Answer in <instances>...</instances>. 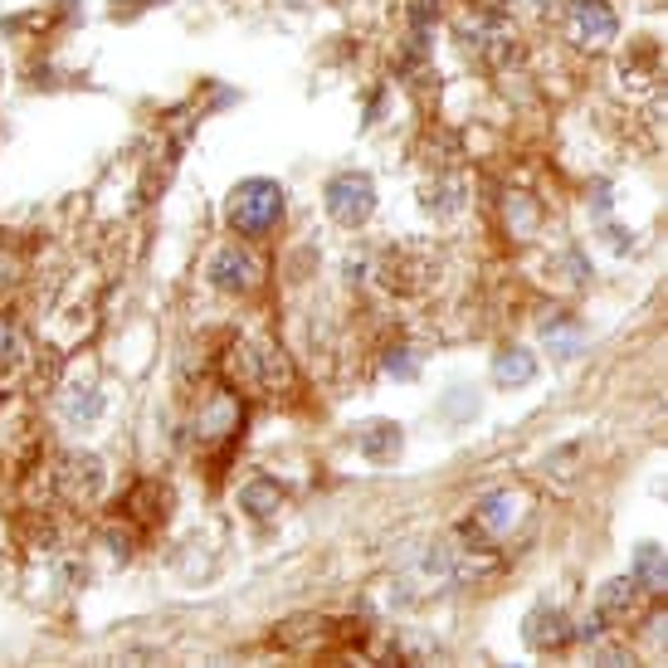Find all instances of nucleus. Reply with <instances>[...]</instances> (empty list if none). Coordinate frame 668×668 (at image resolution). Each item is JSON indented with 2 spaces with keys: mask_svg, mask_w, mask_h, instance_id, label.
Masks as SVG:
<instances>
[{
  "mask_svg": "<svg viewBox=\"0 0 668 668\" xmlns=\"http://www.w3.org/2000/svg\"><path fill=\"white\" fill-rule=\"evenodd\" d=\"M98 411H103V401H98L93 386H83V395H69V415L83 419V425H89V419H98Z\"/></svg>",
  "mask_w": 668,
  "mask_h": 668,
  "instance_id": "4468645a",
  "label": "nucleus"
},
{
  "mask_svg": "<svg viewBox=\"0 0 668 668\" xmlns=\"http://www.w3.org/2000/svg\"><path fill=\"white\" fill-rule=\"evenodd\" d=\"M356 444H362L366 459H391V454L401 449V429H395V425H366Z\"/></svg>",
  "mask_w": 668,
  "mask_h": 668,
  "instance_id": "f8f14e48",
  "label": "nucleus"
},
{
  "mask_svg": "<svg viewBox=\"0 0 668 668\" xmlns=\"http://www.w3.org/2000/svg\"><path fill=\"white\" fill-rule=\"evenodd\" d=\"M596 659H600V664H629V654H625V649H615V645H600V649H596Z\"/></svg>",
  "mask_w": 668,
  "mask_h": 668,
  "instance_id": "dca6fc26",
  "label": "nucleus"
},
{
  "mask_svg": "<svg viewBox=\"0 0 668 668\" xmlns=\"http://www.w3.org/2000/svg\"><path fill=\"white\" fill-rule=\"evenodd\" d=\"M513 498H507V493H488L484 498V507H478V527H488L493 537H503L507 527H513Z\"/></svg>",
  "mask_w": 668,
  "mask_h": 668,
  "instance_id": "ddd939ff",
  "label": "nucleus"
},
{
  "mask_svg": "<svg viewBox=\"0 0 668 668\" xmlns=\"http://www.w3.org/2000/svg\"><path fill=\"white\" fill-rule=\"evenodd\" d=\"M210 283L215 289H225V293H250L254 283H259V264H254V254L250 250H220L215 259H210Z\"/></svg>",
  "mask_w": 668,
  "mask_h": 668,
  "instance_id": "7ed1b4c3",
  "label": "nucleus"
},
{
  "mask_svg": "<svg viewBox=\"0 0 668 668\" xmlns=\"http://www.w3.org/2000/svg\"><path fill=\"white\" fill-rule=\"evenodd\" d=\"M635 580H639V590H649V596H659V590H664L668 571H664V551L659 547H639L635 551Z\"/></svg>",
  "mask_w": 668,
  "mask_h": 668,
  "instance_id": "9b49d317",
  "label": "nucleus"
},
{
  "mask_svg": "<svg viewBox=\"0 0 668 668\" xmlns=\"http://www.w3.org/2000/svg\"><path fill=\"white\" fill-rule=\"evenodd\" d=\"M566 639H571V629H566V615L551 610V605H542V610L527 615V645L532 649H561Z\"/></svg>",
  "mask_w": 668,
  "mask_h": 668,
  "instance_id": "6e6552de",
  "label": "nucleus"
},
{
  "mask_svg": "<svg viewBox=\"0 0 668 668\" xmlns=\"http://www.w3.org/2000/svg\"><path fill=\"white\" fill-rule=\"evenodd\" d=\"M493 376L503 381L507 391H517V386H527L532 376H537V356L523 352V346H507V352L493 362Z\"/></svg>",
  "mask_w": 668,
  "mask_h": 668,
  "instance_id": "1a4fd4ad",
  "label": "nucleus"
},
{
  "mask_svg": "<svg viewBox=\"0 0 668 668\" xmlns=\"http://www.w3.org/2000/svg\"><path fill=\"white\" fill-rule=\"evenodd\" d=\"M327 210L337 225H362L371 210H376V191H371V181L362 171H342V176H332V185H327Z\"/></svg>",
  "mask_w": 668,
  "mask_h": 668,
  "instance_id": "f03ea898",
  "label": "nucleus"
},
{
  "mask_svg": "<svg viewBox=\"0 0 668 668\" xmlns=\"http://www.w3.org/2000/svg\"><path fill=\"white\" fill-rule=\"evenodd\" d=\"M16 352H20V337H16V323H10V317H0V371H6L10 362H16Z\"/></svg>",
  "mask_w": 668,
  "mask_h": 668,
  "instance_id": "2eb2a0df",
  "label": "nucleus"
},
{
  "mask_svg": "<svg viewBox=\"0 0 668 668\" xmlns=\"http://www.w3.org/2000/svg\"><path fill=\"white\" fill-rule=\"evenodd\" d=\"M279 215H283V191L274 181H244L240 191L230 195V225L240 234H250V240L274 230Z\"/></svg>",
  "mask_w": 668,
  "mask_h": 668,
  "instance_id": "f257e3e1",
  "label": "nucleus"
},
{
  "mask_svg": "<svg viewBox=\"0 0 668 668\" xmlns=\"http://www.w3.org/2000/svg\"><path fill=\"white\" fill-rule=\"evenodd\" d=\"M571 20H576V34H580V44H590V49L610 44V40H615V30H620V20H615L610 0H576Z\"/></svg>",
  "mask_w": 668,
  "mask_h": 668,
  "instance_id": "20e7f679",
  "label": "nucleus"
},
{
  "mask_svg": "<svg viewBox=\"0 0 668 668\" xmlns=\"http://www.w3.org/2000/svg\"><path fill=\"white\" fill-rule=\"evenodd\" d=\"M279 503H283V493L269 484V478H254V484L240 488V507L254 517V523H269V517L279 513Z\"/></svg>",
  "mask_w": 668,
  "mask_h": 668,
  "instance_id": "9d476101",
  "label": "nucleus"
},
{
  "mask_svg": "<svg viewBox=\"0 0 668 668\" xmlns=\"http://www.w3.org/2000/svg\"><path fill=\"white\" fill-rule=\"evenodd\" d=\"M59 484H64L69 498H79V503H93L98 493H103V464L98 459H69L64 468H59Z\"/></svg>",
  "mask_w": 668,
  "mask_h": 668,
  "instance_id": "0eeeda50",
  "label": "nucleus"
},
{
  "mask_svg": "<svg viewBox=\"0 0 668 668\" xmlns=\"http://www.w3.org/2000/svg\"><path fill=\"white\" fill-rule=\"evenodd\" d=\"M425 274H429V264L411 250H391L381 259V279H386V289H395V293H415L419 283H425Z\"/></svg>",
  "mask_w": 668,
  "mask_h": 668,
  "instance_id": "423d86ee",
  "label": "nucleus"
},
{
  "mask_svg": "<svg viewBox=\"0 0 668 668\" xmlns=\"http://www.w3.org/2000/svg\"><path fill=\"white\" fill-rule=\"evenodd\" d=\"M639 605H645V590H639L635 576H629V580H610V586L600 590V620L625 625V620H635V615H639Z\"/></svg>",
  "mask_w": 668,
  "mask_h": 668,
  "instance_id": "39448f33",
  "label": "nucleus"
}]
</instances>
